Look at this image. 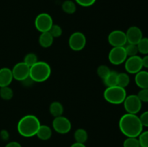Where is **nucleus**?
Returning <instances> with one entry per match:
<instances>
[{"mask_svg": "<svg viewBox=\"0 0 148 147\" xmlns=\"http://www.w3.org/2000/svg\"><path fill=\"white\" fill-rule=\"evenodd\" d=\"M111 71V69L106 65H101L97 69V74L103 80L108 76Z\"/></svg>", "mask_w": 148, "mask_h": 147, "instance_id": "393cba45", "label": "nucleus"}, {"mask_svg": "<svg viewBox=\"0 0 148 147\" xmlns=\"http://www.w3.org/2000/svg\"><path fill=\"white\" fill-rule=\"evenodd\" d=\"M126 50V53H127V55L128 57L130 56H137V53H139L138 51V48H137V46L135 44H130V43H128L127 46H124Z\"/></svg>", "mask_w": 148, "mask_h": 147, "instance_id": "cd10ccee", "label": "nucleus"}, {"mask_svg": "<svg viewBox=\"0 0 148 147\" xmlns=\"http://www.w3.org/2000/svg\"><path fill=\"white\" fill-rule=\"evenodd\" d=\"M70 147H86V146L85 145V144H81V143H77L75 142L74 144H72L70 146Z\"/></svg>", "mask_w": 148, "mask_h": 147, "instance_id": "4c0bfd02", "label": "nucleus"}, {"mask_svg": "<svg viewBox=\"0 0 148 147\" xmlns=\"http://www.w3.org/2000/svg\"><path fill=\"white\" fill-rule=\"evenodd\" d=\"M5 147H22V146L17 141H10L5 146Z\"/></svg>", "mask_w": 148, "mask_h": 147, "instance_id": "c9c22d12", "label": "nucleus"}, {"mask_svg": "<svg viewBox=\"0 0 148 147\" xmlns=\"http://www.w3.org/2000/svg\"><path fill=\"white\" fill-rule=\"evenodd\" d=\"M130 83V77L127 73H118L117 75V86L126 88Z\"/></svg>", "mask_w": 148, "mask_h": 147, "instance_id": "412c9836", "label": "nucleus"}, {"mask_svg": "<svg viewBox=\"0 0 148 147\" xmlns=\"http://www.w3.org/2000/svg\"><path fill=\"white\" fill-rule=\"evenodd\" d=\"M123 147H140L138 138L127 137L123 143Z\"/></svg>", "mask_w": 148, "mask_h": 147, "instance_id": "bb28decb", "label": "nucleus"}, {"mask_svg": "<svg viewBox=\"0 0 148 147\" xmlns=\"http://www.w3.org/2000/svg\"><path fill=\"white\" fill-rule=\"evenodd\" d=\"M142 62L143 67L148 69V55H145L144 57L142 58Z\"/></svg>", "mask_w": 148, "mask_h": 147, "instance_id": "e433bc0d", "label": "nucleus"}, {"mask_svg": "<svg viewBox=\"0 0 148 147\" xmlns=\"http://www.w3.org/2000/svg\"><path fill=\"white\" fill-rule=\"evenodd\" d=\"M119 128L126 137L137 138L143 131V125L140 117L136 114L123 115L119 121Z\"/></svg>", "mask_w": 148, "mask_h": 147, "instance_id": "f257e3e1", "label": "nucleus"}, {"mask_svg": "<svg viewBox=\"0 0 148 147\" xmlns=\"http://www.w3.org/2000/svg\"><path fill=\"white\" fill-rule=\"evenodd\" d=\"M127 43L137 45L143 37V31L137 26H131L126 32Z\"/></svg>", "mask_w": 148, "mask_h": 147, "instance_id": "ddd939ff", "label": "nucleus"}, {"mask_svg": "<svg viewBox=\"0 0 148 147\" xmlns=\"http://www.w3.org/2000/svg\"><path fill=\"white\" fill-rule=\"evenodd\" d=\"M128 58L124 47H113L108 53V60L113 65L122 64Z\"/></svg>", "mask_w": 148, "mask_h": 147, "instance_id": "6e6552de", "label": "nucleus"}, {"mask_svg": "<svg viewBox=\"0 0 148 147\" xmlns=\"http://www.w3.org/2000/svg\"><path fill=\"white\" fill-rule=\"evenodd\" d=\"M124 109L127 113L137 115L142 109L143 102H141L137 95H127L125 100L123 102Z\"/></svg>", "mask_w": 148, "mask_h": 147, "instance_id": "423d86ee", "label": "nucleus"}, {"mask_svg": "<svg viewBox=\"0 0 148 147\" xmlns=\"http://www.w3.org/2000/svg\"><path fill=\"white\" fill-rule=\"evenodd\" d=\"M49 32L53 36V38H55V37H60L62 35V32L63 31H62V29L61 27V26H59V24H53Z\"/></svg>", "mask_w": 148, "mask_h": 147, "instance_id": "c756f323", "label": "nucleus"}, {"mask_svg": "<svg viewBox=\"0 0 148 147\" xmlns=\"http://www.w3.org/2000/svg\"><path fill=\"white\" fill-rule=\"evenodd\" d=\"M74 138L76 142L85 144L88 138V134L86 130L83 128H78L75 131L74 133Z\"/></svg>", "mask_w": 148, "mask_h": 147, "instance_id": "6ab92c4d", "label": "nucleus"}, {"mask_svg": "<svg viewBox=\"0 0 148 147\" xmlns=\"http://www.w3.org/2000/svg\"><path fill=\"white\" fill-rule=\"evenodd\" d=\"M13 79L12 69L7 67L0 69V87L10 86Z\"/></svg>", "mask_w": 148, "mask_h": 147, "instance_id": "4468645a", "label": "nucleus"}, {"mask_svg": "<svg viewBox=\"0 0 148 147\" xmlns=\"http://www.w3.org/2000/svg\"><path fill=\"white\" fill-rule=\"evenodd\" d=\"M108 41L112 47H124L127 44L126 33L122 30H113L108 35Z\"/></svg>", "mask_w": 148, "mask_h": 147, "instance_id": "9d476101", "label": "nucleus"}, {"mask_svg": "<svg viewBox=\"0 0 148 147\" xmlns=\"http://www.w3.org/2000/svg\"><path fill=\"white\" fill-rule=\"evenodd\" d=\"M134 82L140 89H147L148 88V71L141 70L136 74Z\"/></svg>", "mask_w": 148, "mask_h": 147, "instance_id": "2eb2a0df", "label": "nucleus"}, {"mask_svg": "<svg viewBox=\"0 0 148 147\" xmlns=\"http://www.w3.org/2000/svg\"><path fill=\"white\" fill-rule=\"evenodd\" d=\"M21 83L23 84V86H31V85L33 84V83H34V82H33V81L32 80V79L30 77V76H28V77L26 78L25 79H24V80H23V81H22Z\"/></svg>", "mask_w": 148, "mask_h": 147, "instance_id": "f704fd0d", "label": "nucleus"}, {"mask_svg": "<svg viewBox=\"0 0 148 147\" xmlns=\"http://www.w3.org/2000/svg\"><path fill=\"white\" fill-rule=\"evenodd\" d=\"M52 127L59 134H66L72 129V123L66 117L61 115L56 117L52 122Z\"/></svg>", "mask_w": 148, "mask_h": 147, "instance_id": "1a4fd4ad", "label": "nucleus"}, {"mask_svg": "<svg viewBox=\"0 0 148 147\" xmlns=\"http://www.w3.org/2000/svg\"><path fill=\"white\" fill-rule=\"evenodd\" d=\"M53 24L52 17L48 13H40L35 19V27L40 33L49 32Z\"/></svg>", "mask_w": 148, "mask_h": 147, "instance_id": "39448f33", "label": "nucleus"}, {"mask_svg": "<svg viewBox=\"0 0 148 147\" xmlns=\"http://www.w3.org/2000/svg\"><path fill=\"white\" fill-rule=\"evenodd\" d=\"M51 74V68L47 62L38 61L30 67V77L34 82H46Z\"/></svg>", "mask_w": 148, "mask_h": 147, "instance_id": "7ed1b4c3", "label": "nucleus"}, {"mask_svg": "<svg viewBox=\"0 0 148 147\" xmlns=\"http://www.w3.org/2000/svg\"><path fill=\"white\" fill-rule=\"evenodd\" d=\"M13 78L15 80L22 82L30 76V67L24 62H18L12 69Z\"/></svg>", "mask_w": 148, "mask_h": 147, "instance_id": "f8f14e48", "label": "nucleus"}, {"mask_svg": "<svg viewBox=\"0 0 148 147\" xmlns=\"http://www.w3.org/2000/svg\"><path fill=\"white\" fill-rule=\"evenodd\" d=\"M137 95L142 102H148V88L141 89Z\"/></svg>", "mask_w": 148, "mask_h": 147, "instance_id": "7c9ffc66", "label": "nucleus"}, {"mask_svg": "<svg viewBox=\"0 0 148 147\" xmlns=\"http://www.w3.org/2000/svg\"><path fill=\"white\" fill-rule=\"evenodd\" d=\"M14 96V92L10 86L0 87V97L4 100H10Z\"/></svg>", "mask_w": 148, "mask_h": 147, "instance_id": "5701e85b", "label": "nucleus"}, {"mask_svg": "<svg viewBox=\"0 0 148 147\" xmlns=\"http://www.w3.org/2000/svg\"><path fill=\"white\" fill-rule=\"evenodd\" d=\"M62 9L66 14H74L77 10L76 3L72 0H65L62 4Z\"/></svg>", "mask_w": 148, "mask_h": 147, "instance_id": "aec40b11", "label": "nucleus"}, {"mask_svg": "<svg viewBox=\"0 0 148 147\" xmlns=\"http://www.w3.org/2000/svg\"><path fill=\"white\" fill-rule=\"evenodd\" d=\"M117 75H118V73L111 71V73L108 75V76L103 80L104 84L106 86V87L117 85Z\"/></svg>", "mask_w": 148, "mask_h": 147, "instance_id": "4be33fe9", "label": "nucleus"}, {"mask_svg": "<svg viewBox=\"0 0 148 147\" xmlns=\"http://www.w3.org/2000/svg\"><path fill=\"white\" fill-rule=\"evenodd\" d=\"M38 61V57L37 56H36V53H27V54L25 56L24 61H23V62H24L25 64H27L29 67H30V66H32L33 65H34L35 63Z\"/></svg>", "mask_w": 148, "mask_h": 147, "instance_id": "a878e982", "label": "nucleus"}, {"mask_svg": "<svg viewBox=\"0 0 148 147\" xmlns=\"http://www.w3.org/2000/svg\"><path fill=\"white\" fill-rule=\"evenodd\" d=\"M0 137L3 141H7L10 138V134L7 130H1L0 132Z\"/></svg>", "mask_w": 148, "mask_h": 147, "instance_id": "72a5a7b5", "label": "nucleus"}, {"mask_svg": "<svg viewBox=\"0 0 148 147\" xmlns=\"http://www.w3.org/2000/svg\"><path fill=\"white\" fill-rule=\"evenodd\" d=\"M75 2L83 7H91L95 3L96 0H75Z\"/></svg>", "mask_w": 148, "mask_h": 147, "instance_id": "2f4dec72", "label": "nucleus"}, {"mask_svg": "<svg viewBox=\"0 0 148 147\" xmlns=\"http://www.w3.org/2000/svg\"><path fill=\"white\" fill-rule=\"evenodd\" d=\"M53 37L49 32H44L40 33L38 38L39 44L41 47L47 48L51 47L53 43Z\"/></svg>", "mask_w": 148, "mask_h": 147, "instance_id": "dca6fc26", "label": "nucleus"}, {"mask_svg": "<svg viewBox=\"0 0 148 147\" xmlns=\"http://www.w3.org/2000/svg\"><path fill=\"white\" fill-rule=\"evenodd\" d=\"M49 112H50L51 115L54 118L63 115L64 106L61 102L55 101V102H51L49 106Z\"/></svg>", "mask_w": 148, "mask_h": 147, "instance_id": "a211bd4d", "label": "nucleus"}, {"mask_svg": "<svg viewBox=\"0 0 148 147\" xmlns=\"http://www.w3.org/2000/svg\"><path fill=\"white\" fill-rule=\"evenodd\" d=\"M140 119L143 127H148V110L141 114V115L140 116Z\"/></svg>", "mask_w": 148, "mask_h": 147, "instance_id": "473e14b6", "label": "nucleus"}, {"mask_svg": "<svg viewBox=\"0 0 148 147\" xmlns=\"http://www.w3.org/2000/svg\"><path fill=\"white\" fill-rule=\"evenodd\" d=\"M52 135V129L47 125H40L36 136L42 141H47L50 139Z\"/></svg>", "mask_w": 148, "mask_h": 147, "instance_id": "f3484780", "label": "nucleus"}, {"mask_svg": "<svg viewBox=\"0 0 148 147\" xmlns=\"http://www.w3.org/2000/svg\"><path fill=\"white\" fill-rule=\"evenodd\" d=\"M138 51L143 55H148V37H143L137 44Z\"/></svg>", "mask_w": 148, "mask_h": 147, "instance_id": "b1692460", "label": "nucleus"}, {"mask_svg": "<svg viewBox=\"0 0 148 147\" xmlns=\"http://www.w3.org/2000/svg\"><path fill=\"white\" fill-rule=\"evenodd\" d=\"M87 39L81 32H75L69 36V46L74 51H80L86 46Z\"/></svg>", "mask_w": 148, "mask_h": 147, "instance_id": "0eeeda50", "label": "nucleus"}, {"mask_svg": "<svg viewBox=\"0 0 148 147\" xmlns=\"http://www.w3.org/2000/svg\"><path fill=\"white\" fill-rule=\"evenodd\" d=\"M140 147H148V131H143L138 137Z\"/></svg>", "mask_w": 148, "mask_h": 147, "instance_id": "c85d7f7f", "label": "nucleus"}, {"mask_svg": "<svg viewBox=\"0 0 148 147\" xmlns=\"http://www.w3.org/2000/svg\"><path fill=\"white\" fill-rule=\"evenodd\" d=\"M124 67L128 74H136L142 70L143 68L142 57L138 55L134 56H130L124 62Z\"/></svg>", "mask_w": 148, "mask_h": 147, "instance_id": "9b49d317", "label": "nucleus"}, {"mask_svg": "<svg viewBox=\"0 0 148 147\" xmlns=\"http://www.w3.org/2000/svg\"><path fill=\"white\" fill-rule=\"evenodd\" d=\"M127 96L125 88L119 86L106 87L103 92V97L107 102L112 105H121L123 104Z\"/></svg>", "mask_w": 148, "mask_h": 147, "instance_id": "20e7f679", "label": "nucleus"}, {"mask_svg": "<svg viewBox=\"0 0 148 147\" xmlns=\"http://www.w3.org/2000/svg\"><path fill=\"white\" fill-rule=\"evenodd\" d=\"M38 118L33 115H27L20 118L17 128L19 134L25 138H30L36 135L40 126Z\"/></svg>", "mask_w": 148, "mask_h": 147, "instance_id": "f03ea898", "label": "nucleus"}]
</instances>
